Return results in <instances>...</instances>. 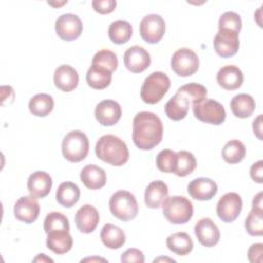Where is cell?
<instances>
[{
    "label": "cell",
    "instance_id": "obj_21",
    "mask_svg": "<svg viewBox=\"0 0 263 263\" xmlns=\"http://www.w3.org/2000/svg\"><path fill=\"white\" fill-rule=\"evenodd\" d=\"M217 82L224 89H237L242 85L243 82L242 71L233 65L224 66L217 73Z\"/></svg>",
    "mask_w": 263,
    "mask_h": 263
},
{
    "label": "cell",
    "instance_id": "obj_18",
    "mask_svg": "<svg viewBox=\"0 0 263 263\" xmlns=\"http://www.w3.org/2000/svg\"><path fill=\"white\" fill-rule=\"evenodd\" d=\"M52 186V180L49 174L43 171H37L30 175L27 187L30 194L36 198H43L49 194Z\"/></svg>",
    "mask_w": 263,
    "mask_h": 263
},
{
    "label": "cell",
    "instance_id": "obj_35",
    "mask_svg": "<svg viewBox=\"0 0 263 263\" xmlns=\"http://www.w3.org/2000/svg\"><path fill=\"white\" fill-rule=\"evenodd\" d=\"M263 210L252 208L245 221L247 232L253 236H261L263 234Z\"/></svg>",
    "mask_w": 263,
    "mask_h": 263
},
{
    "label": "cell",
    "instance_id": "obj_40",
    "mask_svg": "<svg viewBox=\"0 0 263 263\" xmlns=\"http://www.w3.org/2000/svg\"><path fill=\"white\" fill-rule=\"evenodd\" d=\"M218 27L219 29H229L239 34L242 27V22L239 14L236 12L226 11L220 16Z\"/></svg>",
    "mask_w": 263,
    "mask_h": 263
},
{
    "label": "cell",
    "instance_id": "obj_12",
    "mask_svg": "<svg viewBox=\"0 0 263 263\" xmlns=\"http://www.w3.org/2000/svg\"><path fill=\"white\" fill-rule=\"evenodd\" d=\"M214 48L222 58L234 55L239 48L238 33L229 29H219L214 38Z\"/></svg>",
    "mask_w": 263,
    "mask_h": 263
},
{
    "label": "cell",
    "instance_id": "obj_37",
    "mask_svg": "<svg viewBox=\"0 0 263 263\" xmlns=\"http://www.w3.org/2000/svg\"><path fill=\"white\" fill-rule=\"evenodd\" d=\"M43 228L46 233L52 230H70L68 218L60 212H51L46 215L43 223Z\"/></svg>",
    "mask_w": 263,
    "mask_h": 263
},
{
    "label": "cell",
    "instance_id": "obj_6",
    "mask_svg": "<svg viewBox=\"0 0 263 263\" xmlns=\"http://www.w3.org/2000/svg\"><path fill=\"white\" fill-rule=\"evenodd\" d=\"M89 143L86 135L81 130H72L68 133L62 143L63 156L71 162L83 160L88 153Z\"/></svg>",
    "mask_w": 263,
    "mask_h": 263
},
{
    "label": "cell",
    "instance_id": "obj_10",
    "mask_svg": "<svg viewBox=\"0 0 263 263\" xmlns=\"http://www.w3.org/2000/svg\"><path fill=\"white\" fill-rule=\"evenodd\" d=\"M242 210V199L239 194L235 192H228L224 194L217 203V215L226 223L233 222Z\"/></svg>",
    "mask_w": 263,
    "mask_h": 263
},
{
    "label": "cell",
    "instance_id": "obj_1",
    "mask_svg": "<svg viewBox=\"0 0 263 263\" xmlns=\"http://www.w3.org/2000/svg\"><path fill=\"white\" fill-rule=\"evenodd\" d=\"M162 135V122L156 114L142 111L135 115L133 120V141L139 149H153L161 142Z\"/></svg>",
    "mask_w": 263,
    "mask_h": 263
},
{
    "label": "cell",
    "instance_id": "obj_31",
    "mask_svg": "<svg viewBox=\"0 0 263 263\" xmlns=\"http://www.w3.org/2000/svg\"><path fill=\"white\" fill-rule=\"evenodd\" d=\"M133 35L132 25L127 21L117 20L110 24L108 36L115 44H123L127 42Z\"/></svg>",
    "mask_w": 263,
    "mask_h": 263
},
{
    "label": "cell",
    "instance_id": "obj_17",
    "mask_svg": "<svg viewBox=\"0 0 263 263\" xmlns=\"http://www.w3.org/2000/svg\"><path fill=\"white\" fill-rule=\"evenodd\" d=\"M189 195L197 200H210L212 199L217 191L218 186L215 181L209 178H197L192 180L187 187Z\"/></svg>",
    "mask_w": 263,
    "mask_h": 263
},
{
    "label": "cell",
    "instance_id": "obj_22",
    "mask_svg": "<svg viewBox=\"0 0 263 263\" xmlns=\"http://www.w3.org/2000/svg\"><path fill=\"white\" fill-rule=\"evenodd\" d=\"M73 246V238L69 230H52L47 233L46 247L58 255L69 252Z\"/></svg>",
    "mask_w": 263,
    "mask_h": 263
},
{
    "label": "cell",
    "instance_id": "obj_27",
    "mask_svg": "<svg viewBox=\"0 0 263 263\" xmlns=\"http://www.w3.org/2000/svg\"><path fill=\"white\" fill-rule=\"evenodd\" d=\"M101 240L109 249L115 250L121 248L125 242V234L123 230L113 224L107 223L101 230Z\"/></svg>",
    "mask_w": 263,
    "mask_h": 263
},
{
    "label": "cell",
    "instance_id": "obj_38",
    "mask_svg": "<svg viewBox=\"0 0 263 263\" xmlns=\"http://www.w3.org/2000/svg\"><path fill=\"white\" fill-rule=\"evenodd\" d=\"M91 65H98L103 68H106L110 72H113L117 69L118 59L113 51L109 49H102L93 55Z\"/></svg>",
    "mask_w": 263,
    "mask_h": 263
},
{
    "label": "cell",
    "instance_id": "obj_25",
    "mask_svg": "<svg viewBox=\"0 0 263 263\" xmlns=\"http://www.w3.org/2000/svg\"><path fill=\"white\" fill-rule=\"evenodd\" d=\"M190 105L189 100L183 93L177 91L165 104L164 111L170 119L178 121L186 117Z\"/></svg>",
    "mask_w": 263,
    "mask_h": 263
},
{
    "label": "cell",
    "instance_id": "obj_9",
    "mask_svg": "<svg viewBox=\"0 0 263 263\" xmlns=\"http://www.w3.org/2000/svg\"><path fill=\"white\" fill-rule=\"evenodd\" d=\"M164 33L165 22L159 14L151 13L142 18L140 23V35L147 43H158Z\"/></svg>",
    "mask_w": 263,
    "mask_h": 263
},
{
    "label": "cell",
    "instance_id": "obj_24",
    "mask_svg": "<svg viewBox=\"0 0 263 263\" xmlns=\"http://www.w3.org/2000/svg\"><path fill=\"white\" fill-rule=\"evenodd\" d=\"M80 180L86 188L97 190L105 186L107 176L102 167L95 164H88L81 170Z\"/></svg>",
    "mask_w": 263,
    "mask_h": 263
},
{
    "label": "cell",
    "instance_id": "obj_13",
    "mask_svg": "<svg viewBox=\"0 0 263 263\" xmlns=\"http://www.w3.org/2000/svg\"><path fill=\"white\" fill-rule=\"evenodd\" d=\"M123 62L128 71L133 73H141L150 66L151 58L144 47L134 45L125 50Z\"/></svg>",
    "mask_w": 263,
    "mask_h": 263
},
{
    "label": "cell",
    "instance_id": "obj_3",
    "mask_svg": "<svg viewBox=\"0 0 263 263\" xmlns=\"http://www.w3.org/2000/svg\"><path fill=\"white\" fill-rule=\"evenodd\" d=\"M171 86L168 76L163 72H153L148 75L141 87V99L146 104H156L161 101Z\"/></svg>",
    "mask_w": 263,
    "mask_h": 263
},
{
    "label": "cell",
    "instance_id": "obj_30",
    "mask_svg": "<svg viewBox=\"0 0 263 263\" xmlns=\"http://www.w3.org/2000/svg\"><path fill=\"white\" fill-rule=\"evenodd\" d=\"M79 197L80 190L73 182L61 183L55 193L57 201L65 208H72L79 200Z\"/></svg>",
    "mask_w": 263,
    "mask_h": 263
},
{
    "label": "cell",
    "instance_id": "obj_16",
    "mask_svg": "<svg viewBox=\"0 0 263 263\" xmlns=\"http://www.w3.org/2000/svg\"><path fill=\"white\" fill-rule=\"evenodd\" d=\"M194 233L198 241L208 248L216 246L220 240L219 228L210 218L200 219L194 226Z\"/></svg>",
    "mask_w": 263,
    "mask_h": 263
},
{
    "label": "cell",
    "instance_id": "obj_15",
    "mask_svg": "<svg viewBox=\"0 0 263 263\" xmlns=\"http://www.w3.org/2000/svg\"><path fill=\"white\" fill-rule=\"evenodd\" d=\"M121 107L113 100H104L100 102L95 109V116L98 122L104 126L116 124L121 117Z\"/></svg>",
    "mask_w": 263,
    "mask_h": 263
},
{
    "label": "cell",
    "instance_id": "obj_33",
    "mask_svg": "<svg viewBox=\"0 0 263 263\" xmlns=\"http://www.w3.org/2000/svg\"><path fill=\"white\" fill-rule=\"evenodd\" d=\"M196 165L197 161L194 155L189 151L181 150L177 152L174 174L179 177H186L196 168Z\"/></svg>",
    "mask_w": 263,
    "mask_h": 263
},
{
    "label": "cell",
    "instance_id": "obj_5",
    "mask_svg": "<svg viewBox=\"0 0 263 263\" xmlns=\"http://www.w3.org/2000/svg\"><path fill=\"white\" fill-rule=\"evenodd\" d=\"M111 214L121 221H129L136 218L139 205L134 194L126 190H119L112 194L109 200Z\"/></svg>",
    "mask_w": 263,
    "mask_h": 263
},
{
    "label": "cell",
    "instance_id": "obj_47",
    "mask_svg": "<svg viewBox=\"0 0 263 263\" xmlns=\"http://www.w3.org/2000/svg\"><path fill=\"white\" fill-rule=\"evenodd\" d=\"M33 261H34V262H39V261H41V262H44V261H45V262H53L52 259L46 257L44 254H39Z\"/></svg>",
    "mask_w": 263,
    "mask_h": 263
},
{
    "label": "cell",
    "instance_id": "obj_36",
    "mask_svg": "<svg viewBox=\"0 0 263 263\" xmlns=\"http://www.w3.org/2000/svg\"><path fill=\"white\" fill-rule=\"evenodd\" d=\"M177 91L183 93L189 100L191 105L200 103L201 101L206 99L208 95V89L205 88V86L199 83L184 84L181 87H179Z\"/></svg>",
    "mask_w": 263,
    "mask_h": 263
},
{
    "label": "cell",
    "instance_id": "obj_49",
    "mask_svg": "<svg viewBox=\"0 0 263 263\" xmlns=\"http://www.w3.org/2000/svg\"><path fill=\"white\" fill-rule=\"evenodd\" d=\"M171 261V262H175V260L173 259H168V258H158V259H155L154 262H158V261Z\"/></svg>",
    "mask_w": 263,
    "mask_h": 263
},
{
    "label": "cell",
    "instance_id": "obj_19",
    "mask_svg": "<svg viewBox=\"0 0 263 263\" xmlns=\"http://www.w3.org/2000/svg\"><path fill=\"white\" fill-rule=\"evenodd\" d=\"M100 221V215L98 210L90 205H82L75 215V224L78 230L82 233H90L98 226Z\"/></svg>",
    "mask_w": 263,
    "mask_h": 263
},
{
    "label": "cell",
    "instance_id": "obj_4",
    "mask_svg": "<svg viewBox=\"0 0 263 263\" xmlns=\"http://www.w3.org/2000/svg\"><path fill=\"white\" fill-rule=\"evenodd\" d=\"M161 206L164 217L172 224H185L193 215L192 202L185 196H167Z\"/></svg>",
    "mask_w": 263,
    "mask_h": 263
},
{
    "label": "cell",
    "instance_id": "obj_23",
    "mask_svg": "<svg viewBox=\"0 0 263 263\" xmlns=\"http://www.w3.org/2000/svg\"><path fill=\"white\" fill-rule=\"evenodd\" d=\"M168 195L167 185L160 180L151 182L145 190V203L150 209H158Z\"/></svg>",
    "mask_w": 263,
    "mask_h": 263
},
{
    "label": "cell",
    "instance_id": "obj_28",
    "mask_svg": "<svg viewBox=\"0 0 263 263\" xmlns=\"http://www.w3.org/2000/svg\"><path fill=\"white\" fill-rule=\"evenodd\" d=\"M112 72L98 65H91L86 73L87 84L95 89H103L110 85Z\"/></svg>",
    "mask_w": 263,
    "mask_h": 263
},
{
    "label": "cell",
    "instance_id": "obj_2",
    "mask_svg": "<svg viewBox=\"0 0 263 263\" xmlns=\"http://www.w3.org/2000/svg\"><path fill=\"white\" fill-rule=\"evenodd\" d=\"M98 158L114 166L125 164L129 158V152L126 144L114 135L102 136L95 147Z\"/></svg>",
    "mask_w": 263,
    "mask_h": 263
},
{
    "label": "cell",
    "instance_id": "obj_41",
    "mask_svg": "<svg viewBox=\"0 0 263 263\" xmlns=\"http://www.w3.org/2000/svg\"><path fill=\"white\" fill-rule=\"evenodd\" d=\"M92 8L101 13L106 14L112 12L116 7V1L115 0H93L91 2Z\"/></svg>",
    "mask_w": 263,
    "mask_h": 263
},
{
    "label": "cell",
    "instance_id": "obj_43",
    "mask_svg": "<svg viewBox=\"0 0 263 263\" xmlns=\"http://www.w3.org/2000/svg\"><path fill=\"white\" fill-rule=\"evenodd\" d=\"M263 245L262 243H254L250 247L248 251V259L252 263H262L263 258Z\"/></svg>",
    "mask_w": 263,
    "mask_h": 263
},
{
    "label": "cell",
    "instance_id": "obj_34",
    "mask_svg": "<svg viewBox=\"0 0 263 263\" xmlns=\"http://www.w3.org/2000/svg\"><path fill=\"white\" fill-rule=\"evenodd\" d=\"M246 156V147L242 142L238 140H231L225 144L222 149V157L223 159L230 163H238Z\"/></svg>",
    "mask_w": 263,
    "mask_h": 263
},
{
    "label": "cell",
    "instance_id": "obj_7",
    "mask_svg": "<svg viewBox=\"0 0 263 263\" xmlns=\"http://www.w3.org/2000/svg\"><path fill=\"white\" fill-rule=\"evenodd\" d=\"M193 115L200 121L220 125L226 118V112L222 104L212 99H204L200 103L192 105Z\"/></svg>",
    "mask_w": 263,
    "mask_h": 263
},
{
    "label": "cell",
    "instance_id": "obj_44",
    "mask_svg": "<svg viewBox=\"0 0 263 263\" xmlns=\"http://www.w3.org/2000/svg\"><path fill=\"white\" fill-rule=\"evenodd\" d=\"M250 176L251 178L256 182L261 184L263 182L262 176H263V161L258 160L257 162L253 163L250 168Z\"/></svg>",
    "mask_w": 263,
    "mask_h": 263
},
{
    "label": "cell",
    "instance_id": "obj_29",
    "mask_svg": "<svg viewBox=\"0 0 263 263\" xmlns=\"http://www.w3.org/2000/svg\"><path fill=\"white\" fill-rule=\"evenodd\" d=\"M166 247L173 253L179 256H185L192 251L193 241L188 233L176 232L167 236Z\"/></svg>",
    "mask_w": 263,
    "mask_h": 263
},
{
    "label": "cell",
    "instance_id": "obj_26",
    "mask_svg": "<svg viewBox=\"0 0 263 263\" xmlns=\"http://www.w3.org/2000/svg\"><path fill=\"white\" fill-rule=\"evenodd\" d=\"M256 103L252 96L248 93H239L232 98L230 109L234 116L238 118L250 117L255 111Z\"/></svg>",
    "mask_w": 263,
    "mask_h": 263
},
{
    "label": "cell",
    "instance_id": "obj_46",
    "mask_svg": "<svg viewBox=\"0 0 263 263\" xmlns=\"http://www.w3.org/2000/svg\"><path fill=\"white\" fill-rule=\"evenodd\" d=\"M252 208H256V209H261L263 210L262 206V192H259L253 199V203H252Z\"/></svg>",
    "mask_w": 263,
    "mask_h": 263
},
{
    "label": "cell",
    "instance_id": "obj_42",
    "mask_svg": "<svg viewBox=\"0 0 263 263\" xmlns=\"http://www.w3.org/2000/svg\"><path fill=\"white\" fill-rule=\"evenodd\" d=\"M121 262H138L143 263L145 261V257L142 251L138 249H128L121 255Z\"/></svg>",
    "mask_w": 263,
    "mask_h": 263
},
{
    "label": "cell",
    "instance_id": "obj_20",
    "mask_svg": "<svg viewBox=\"0 0 263 263\" xmlns=\"http://www.w3.org/2000/svg\"><path fill=\"white\" fill-rule=\"evenodd\" d=\"M79 76L77 71L69 65L59 66L53 74L54 85L62 91L69 92L77 87Z\"/></svg>",
    "mask_w": 263,
    "mask_h": 263
},
{
    "label": "cell",
    "instance_id": "obj_14",
    "mask_svg": "<svg viewBox=\"0 0 263 263\" xmlns=\"http://www.w3.org/2000/svg\"><path fill=\"white\" fill-rule=\"evenodd\" d=\"M40 206L36 197L30 195H25L20 197L13 208L14 217L24 223L31 224L35 222L39 216Z\"/></svg>",
    "mask_w": 263,
    "mask_h": 263
},
{
    "label": "cell",
    "instance_id": "obj_11",
    "mask_svg": "<svg viewBox=\"0 0 263 263\" xmlns=\"http://www.w3.org/2000/svg\"><path fill=\"white\" fill-rule=\"evenodd\" d=\"M54 29L61 39L72 41L81 35L83 25L79 16L76 14L65 13L58 17Z\"/></svg>",
    "mask_w": 263,
    "mask_h": 263
},
{
    "label": "cell",
    "instance_id": "obj_48",
    "mask_svg": "<svg viewBox=\"0 0 263 263\" xmlns=\"http://www.w3.org/2000/svg\"><path fill=\"white\" fill-rule=\"evenodd\" d=\"M82 261H106V260L102 258H86V259H83Z\"/></svg>",
    "mask_w": 263,
    "mask_h": 263
},
{
    "label": "cell",
    "instance_id": "obj_32",
    "mask_svg": "<svg viewBox=\"0 0 263 263\" xmlns=\"http://www.w3.org/2000/svg\"><path fill=\"white\" fill-rule=\"evenodd\" d=\"M54 106V102L51 96L47 93H38L32 97L29 101L30 112L38 117H44L48 115Z\"/></svg>",
    "mask_w": 263,
    "mask_h": 263
},
{
    "label": "cell",
    "instance_id": "obj_39",
    "mask_svg": "<svg viewBox=\"0 0 263 263\" xmlns=\"http://www.w3.org/2000/svg\"><path fill=\"white\" fill-rule=\"evenodd\" d=\"M176 158V152L171 149H163L156 156V166L163 173H174Z\"/></svg>",
    "mask_w": 263,
    "mask_h": 263
},
{
    "label": "cell",
    "instance_id": "obj_8",
    "mask_svg": "<svg viewBox=\"0 0 263 263\" xmlns=\"http://www.w3.org/2000/svg\"><path fill=\"white\" fill-rule=\"evenodd\" d=\"M172 70L181 77L194 74L199 68L198 55L187 47H183L174 52L171 60Z\"/></svg>",
    "mask_w": 263,
    "mask_h": 263
},
{
    "label": "cell",
    "instance_id": "obj_45",
    "mask_svg": "<svg viewBox=\"0 0 263 263\" xmlns=\"http://www.w3.org/2000/svg\"><path fill=\"white\" fill-rule=\"evenodd\" d=\"M253 130H254V134L257 136V138L259 140L262 139V136H261V133H262V115H258L256 119H254L253 121Z\"/></svg>",
    "mask_w": 263,
    "mask_h": 263
}]
</instances>
